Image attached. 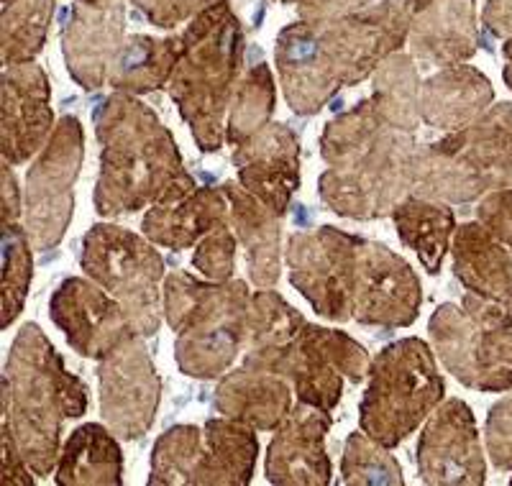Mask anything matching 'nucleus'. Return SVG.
<instances>
[{"label":"nucleus","mask_w":512,"mask_h":486,"mask_svg":"<svg viewBox=\"0 0 512 486\" xmlns=\"http://www.w3.org/2000/svg\"><path fill=\"white\" fill-rule=\"evenodd\" d=\"M320 157L328 164L318 180L323 203L344 218L374 220L413 195L423 149L369 95L328 123Z\"/></svg>","instance_id":"1"},{"label":"nucleus","mask_w":512,"mask_h":486,"mask_svg":"<svg viewBox=\"0 0 512 486\" xmlns=\"http://www.w3.org/2000/svg\"><path fill=\"white\" fill-rule=\"evenodd\" d=\"M423 0H390L331 24H295L277 36L285 100L297 116L318 113L341 87L359 85L405 41Z\"/></svg>","instance_id":"2"},{"label":"nucleus","mask_w":512,"mask_h":486,"mask_svg":"<svg viewBox=\"0 0 512 486\" xmlns=\"http://www.w3.org/2000/svg\"><path fill=\"white\" fill-rule=\"evenodd\" d=\"M100 141V174L93 203L98 215H126L192 190L195 180L169 128L131 93H113L93 113Z\"/></svg>","instance_id":"3"},{"label":"nucleus","mask_w":512,"mask_h":486,"mask_svg":"<svg viewBox=\"0 0 512 486\" xmlns=\"http://www.w3.org/2000/svg\"><path fill=\"white\" fill-rule=\"evenodd\" d=\"M85 410V382L64 369L44 330L26 323L3 371V433L11 435L34 476H49L57 469L64 423L82 417Z\"/></svg>","instance_id":"4"},{"label":"nucleus","mask_w":512,"mask_h":486,"mask_svg":"<svg viewBox=\"0 0 512 486\" xmlns=\"http://www.w3.org/2000/svg\"><path fill=\"white\" fill-rule=\"evenodd\" d=\"M241 62L244 36L226 0L200 13L180 36L167 90L195 144L208 154L226 144V116L241 82Z\"/></svg>","instance_id":"5"},{"label":"nucleus","mask_w":512,"mask_h":486,"mask_svg":"<svg viewBox=\"0 0 512 486\" xmlns=\"http://www.w3.org/2000/svg\"><path fill=\"white\" fill-rule=\"evenodd\" d=\"M251 295L246 282H205L187 272L164 279V318L177 333L182 374L213 379L226 374L246 343Z\"/></svg>","instance_id":"6"},{"label":"nucleus","mask_w":512,"mask_h":486,"mask_svg":"<svg viewBox=\"0 0 512 486\" xmlns=\"http://www.w3.org/2000/svg\"><path fill=\"white\" fill-rule=\"evenodd\" d=\"M510 187L512 103H497L469 126L423 149L413 195L464 205Z\"/></svg>","instance_id":"7"},{"label":"nucleus","mask_w":512,"mask_h":486,"mask_svg":"<svg viewBox=\"0 0 512 486\" xmlns=\"http://www.w3.org/2000/svg\"><path fill=\"white\" fill-rule=\"evenodd\" d=\"M443 394L446 384L428 343L420 338L390 343L369 366L359 405L361 430L382 446H400L441 405Z\"/></svg>","instance_id":"8"},{"label":"nucleus","mask_w":512,"mask_h":486,"mask_svg":"<svg viewBox=\"0 0 512 486\" xmlns=\"http://www.w3.org/2000/svg\"><path fill=\"white\" fill-rule=\"evenodd\" d=\"M82 272L111 292L141 338H152L162 323L164 259L157 243L128 228L100 223L85 233L80 256Z\"/></svg>","instance_id":"9"},{"label":"nucleus","mask_w":512,"mask_h":486,"mask_svg":"<svg viewBox=\"0 0 512 486\" xmlns=\"http://www.w3.org/2000/svg\"><path fill=\"white\" fill-rule=\"evenodd\" d=\"M244 366L280 374L300 402L331 412L344 397V379L359 384L372 361L367 348L341 330L305 323L285 346L244 353Z\"/></svg>","instance_id":"10"},{"label":"nucleus","mask_w":512,"mask_h":486,"mask_svg":"<svg viewBox=\"0 0 512 486\" xmlns=\"http://www.w3.org/2000/svg\"><path fill=\"white\" fill-rule=\"evenodd\" d=\"M85 136L75 116H62L47 146L36 154L26 174V231L34 251L59 246L75 210V182L80 177Z\"/></svg>","instance_id":"11"},{"label":"nucleus","mask_w":512,"mask_h":486,"mask_svg":"<svg viewBox=\"0 0 512 486\" xmlns=\"http://www.w3.org/2000/svg\"><path fill=\"white\" fill-rule=\"evenodd\" d=\"M428 333L456 382L477 392L512 389V325L482 323L446 302L433 313Z\"/></svg>","instance_id":"12"},{"label":"nucleus","mask_w":512,"mask_h":486,"mask_svg":"<svg viewBox=\"0 0 512 486\" xmlns=\"http://www.w3.org/2000/svg\"><path fill=\"white\" fill-rule=\"evenodd\" d=\"M359 238L323 226L313 233H295L287 241L292 287L303 292L320 318L333 323L354 318Z\"/></svg>","instance_id":"13"},{"label":"nucleus","mask_w":512,"mask_h":486,"mask_svg":"<svg viewBox=\"0 0 512 486\" xmlns=\"http://www.w3.org/2000/svg\"><path fill=\"white\" fill-rule=\"evenodd\" d=\"M100 415L121 440H141L154 425L162 382L141 336L113 348L98 366Z\"/></svg>","instance_id":"14"},{"label":"nucleus","mask_w":512,"mask_h":486,"mask_svg":"<svg viewBox=\"0 0 512 486\" xmlns=\"http://www.w3.org/2000/svg\"><path fill=\"white\" fill-rule=\"evenodd\" d=\"M423 287L408 261L384 243L359 238L354 320L377 328H408L418 320Z\"/></svg>","instance_id":"15"},{"label":"nucleus","mask_w":512,"mask_h":486,"mask_svg":"<svg viewBox=\"0 0 512 486\" xmlns=\"http://www.w3.org/2000/svg\"><path fill=\"white\" fill-rule=\"evenodd\" d=\"M418 474L425 484L477 486L487 479L484 448L472 407L443 400L431 412L418 443Z\"/></svg>","instance_id":"16"},{"label":"nucleus","mask_w":512,"mask_h":486,"mask_svg":"<svg viewBox=\"0 0 512 486\" xmlns=\"http://www.w3.org/2000/svg\"><path fill=\"white\" fill-rule=\"evenodd\" d=\"M49 315L85 359H105L113 348L136 336L121 302L93 279H64L49 302Z\"/></svg>","instance_id":"17"},{"label":"nucleus","mask_w":512,"mask_h":486,"mask_svg":"<svg viewBox=\"0 0 512 486\" xmlns=\"http://www.w3.org/2000/svg\"><path fill=\"white\" fill-rule=\"evenodd\" d=\"M54 134L52 87L39 64H13L3 72V162L24 164Z\"/></svg>","instance_id":"18"},{"label":"nucleus","mask_w":512,"mask_h":486,"mask_svg":"<svg viewBox=\"0 0 512 486\" xmlns=\"http://www.w3.org/2000/svg\"><path fill=\"white\" fill-rule=\"evenodd\" d=\"M121 0H77L64 26L62 52L67 72L82 90H100L121 52Z\"/></svg>","instance_id":"19"},{"label":"nucleus","mask_w":512,"mask_h":486,"mask_svg":"<svg viewBox=\"0 0 512 486\" xmlns=\"http://www.w3.org/2000/svg\"><path fill=\"white\" fill-rule=\"evenodd\" d=\"M331 415L320 407L300 402L277 425L267 451L269 484L277 486H326L331 481V461L326 456V435Z\"/></svg>","instance_id":"20"},{"label":"nucleus","mask_w":512,"mask_h":486,"mask_svg":"<svg viewBox=\"0 0 512 486\" xmlns=\"http://www.w3.org/2000/svg\"><path fill=\"white\" fill-rule=\"evenodd\" d=\"M233 164L239 182L269 208L285 215L300 187V139L285 123H269L249 141L236 146Z\"/></svg>","instance_id":"21"},{"label":"nucleus","mask_w":512,"mask_h":486,"mask_svg":"<svg viewBox=\"0 0 512 486\" xmlns=\"http://www.w3.org/2000/svg\"><path fill=\"white\" fill-rule=\"evenodd\" d=\"M231 223V205L223 190L192 187L187 192L149 205L141 231L149 241L164 249L182 251L198 246L200 238Z\"/></svg>","instance_id":"22"},{"label":"nucleus","mask_w":512,"mask_h":486,"mask_svg":"<svg viewBox=\"0 0 512 486\" xmlns=\"http://www.w3.org/2000/svg\"><path fill=\"white\" fill-rule=\"evenodd\" d=\"M231 205V226L244 246L246 269L256 287H274L280 279L282 215L251 195L241 182L221 187Z\"/></svg>","instance_id":"23"},{"label":"nucleus","mask_w":512,"mask_h":486,"mask_svg":"<svg viewBox=\"0 0 512 486\" xmlns=\"http://www.w3.org/2000/svg\"><path fill=\"white\" fill-rule=\"evenodd\" d=\"M495 100L492 82L474 67L451 64L420 87V121L441 131H459L477 121Z\"/></svg>","instance_id":"24"},{"label":"nucleus","mask_w":512,"mask_h":486,"mask_svg":"<svg viewBox=\"0 0 512 486\" xmlns=\"http://www.w3.org/2000/svg\"><path fill=\"white\" fill-rule=\"evenodd\" d=\"M410 47L428 64H459L477 52V29L469 0H423L415 13Z\"/></svg>","instance_id":"25"},{"label":"nucleus","mask_w":512,"mask_h":486,"mask_svg":"<svg viewBox=\"0 0 512 486\" xmlns=\"http://www.w3.org/2000/svg\"><path fill=\"white\" fill-rule=\"evenodd\" d=\"M454 274L466 290L512 307V251L482 223L454 233Z\"/></svg>","instance_id":"26"},{"label":"nucleus","mask_w":512,"mask_h":486,"mask_svg":"<svg viewBox=\"0 0 512 486\" xmlns=\"http://www.w3.org/2000/svg\"><path fill=\"white\" fill-rule=\"evenodd\" d=\"M290 389L280 374L241 366L218 384L216 410L254 430H277L292 410Z\"/></svg>","instance_id":"27"},{"label":"nucleus","mask_w":512,"mask_h":486,"mask_svg":"<svg viewBox=\"0 0 512 486\" xmlns=\"http://www.w3.org/2000/svg\"><path fill=\"white\" fill-rule=\"evenodd\" d=\"M259 440L254 428L231 417H213L203 428V448L192 484L246 486L254 476Z\"/></svg>","instance_id":"28"},{"label":"nucleus","mask_w":512,"mask_h":486,"mask_svg":"<svg viewBox=\"0 0 512 486\" xmlns=\"http://www.w3.org/2000/svg\"><path fill=\"white\" fill-rule=\"evenodd\" d=\"M118 435L108 425L88 423L72 430L59 453L54 481L59 486H118L123 481V456Z\"/></svg>","instance_id":"29"},{"label":"nucleus","mask_w":512,"mask_h":486,"mask_svg":"<svg viewBox=\"0 0 512 486\" xmlns=\"http://www.w3.org/2000/svg\"><path fill=\"white\" fill-rule=\"evenodd\" d=\"M400 241L418 254L420 264L431 277H436L443 267L448 246L454 243L456 220L454 210L438 200L410 195L402 200L392 213Z\"/></svg>","instance_id":"30"},{"label":"nucleus","mask_w":512,"mask_h":486,"mask_svg":"<svg viewBox=\"0 0 512 486\" xmlns=\"http://www.w3.org/2000/svg\"><path fill=\"white\" fill-rule=\"evenodd\" d=\"M177 52H180V39L131 36L118 52L108 72V82L116 93H154L172 77Z\"/></svg>","instance_id":"31"},{"label":"nucleus","mask_w":512,"mask_h":486,"mask_svg":"<svg viewBox=\"0 0 512 486\" xmlns=\"http://www.w3.org/2000/svg\"><path fill=\"white\" fill-rule=\"evenodd\" d=\"M274 103H277V87H274L272 72L267 64H256L246 72L233 93L226 118V144H244L264 126H269Z\"/></svg>","instance_id":"32"},{"label":"nucleus","mask_w":512,"mask_h":486,"mask_svg":"<svg viewBox=\"0 0 512 486\" xmlns=\"http://www.w3.org/2000/svg\"><path fill=\"white\" fill-rule=\"evenodd\" d=\"M420 87L423 82H420L413 59L408 54H390L377 67L372 98L395 126L405 131H418Z\"/></svg>","instance_id":"33"},{"label":"nucleus","mask_w":512,"mask_h":486,"mask_svg":"<svg viewBox=\"0 0 512 486\" xmlns=\"http://www.w3.org/2000/svg\"><path fill=\"white\" fill-rule=\"evenodd\" d=\"M34 277V246L26 226L18 220H3V328L24 310Z\"/></svg>","instance_id":"34"},{"label":"nucleus","mask_w":512,"mask_h":486,"mask_svg":"<svg viewBox=\"0 0 512 486\" xmlns=\"http://www.w3.org/2000/svg\"><path fill=\"white\" fill-rule=\"evenodd\" d=\"M303 325L305 318L295 307L287 305L272 287H262V292L251 297L244 351H269L285 346Z\"/></svg>","instance_id":"35"},{"label":"nucleus","mask_w":512,"mask_h":486,"mask_svg":"<svg viewBox=\"0 0 512 486\" xmlns=\"http://www.w3.org/2000/svg\"><path fill=\"white\" fill-rule=\"evenodd\" d=\"M54 0H18L3 16V64H26L41 52Z\"/></svg>","instance_id":"36"},{"label":"nucleus","mask_w":512,"mask_h":486,"mask_svg":"<svg viewBox=\"0 0 512 486\" xmlns=\"http://www.w3.org/2000/svg\"><path fill=\"white\" fill-rule=\"evenodd\" d=\"M203 448V430L195 425H175L169 428L152 451V476L149 484L175 486L192 484Z\"/></svg>","instance_id":"37"},{"label":"nucleus","mask_w":512,"mask_h":486,"mask_svg":"<svg viewBox=\"0 0 512 486\" xmlns=\"http://www.w3.org/2000/svg\"><path fill=\"white\" fill-rule=\"evenodd\" d=\"M341 484L346 486H379L405 484L402 469L390 448L369 438L364 430L351 433L341 458Z\"/></svg>","instance_id":"38"},{"label":"nucleus","mask_w":512,"mask_h":486,"mask_svg":"<svg viewBox=\"0 0 512 486\" xmlns=\"http://www.w3.org/2000/svg\"><path fill=\"white\" fill-rule=\"evenodd\" d=\"M236 249H239V238L231 231V223H226L200 238L192 256V267L210 282H228L236 272Z\"/></svg>","instance_id":"39"},{"label":"nucleus","mask_w":512,"mask_h":486,"mask_svg":"<svg viewBox=\"0 0 512 486\" xmlns=\"http://www.w3.org/2000/svg\"><path fill=\"white\" fill-rule=\"evenodd\" d=\"M484 443L497 469L512 471V397H505L489 410Z\"/></svg>","instance_id":"40"},{"label":"nucleus","mask_w":512,"mask_h":486,"mask_svg":"<svg viewBox=\"0 0 512 486\" xmlns=\"http://www.w3.org/2000/svg\"><path fill=\"white\" fill-rule=\"evenodd\" d=\"M477 218L512 251V190L489 192L479 203Z\"/></svg>","instance_id":"41"},{"label":"nucleus","mask_w":512,"mask_h":486,"mask_svg":"<svg viewBox=\"0 0 512 486\" xmlns=\"http://www.w3.org/2000/svg\"><path fill=\"white\" fill-rule=\"evenodd\" d=\"M134 3H139L141 11L152 18L154 24L169 29L203 8L208 0H134Z\"/></svg>","instance_id":"42"},{"label":"nucleus","mask_w":512,"mask_h":486,"mask_svg":"<svg viewBox=\"0 0 512 486\" xmlns=\"http://www.w3.org/2000/svg\"><path fill=\"white\" fill-rule=\"evenodd\" d=\"M3 484H34V471L29 469V463L24 461V456H21V451H18L8 433H3Z\"/></svg>","instance_id":"43"},{"label":"nucleus","mask_w":512,"mask_h":486,"mask_svg":"<svg viewBox=\"0 0 512 486\" xmlns=\"http://www.w3.org/2000/svg\"><path fill=\"white\" fill-rule=\"evenodd\" d=\"M484 24L495 36H512V0H489Z\"/></svg>","instance_id":"44"},{"label":"nucleus","mask_w":512,"mask_h":486,"mask_svg":"<svg viewBox=\"0 0 512 486\" xmlns=\"http://www.w3.org/2000/svg\"><path fill=\"white\" fill-rule=\"evenodd\" d=\"M13 164L3 162V203H0V215L3 220H21V192H18Z\"/></svg>","instance_id":"45"},{"label":"nucleus","mask_w":512,"mask_h":486,"mask_svg":"<svg viewBox=\"0 0 512 486\" xmlns=\"http://www.w3.org/2000/svg\"><path fill=\"white\" fill-rule=\"evenodd\" d=\"M507 85H510V87H512V82H507Z\"/></svg>","instance_id":"46"},{"label":"nucleus","mask_w":512,"mask_h":486,"mask_svg":"<svg viewBox=\"0 0 512 486\" xmlns=\"http://www.w3.org/2000/svg\"><path fill=\"white\" fill-rule=\"evenodd\" d=\"M510 310H512V307H510Z\"/></svg>","instance_id":"47"}]
</instances>
